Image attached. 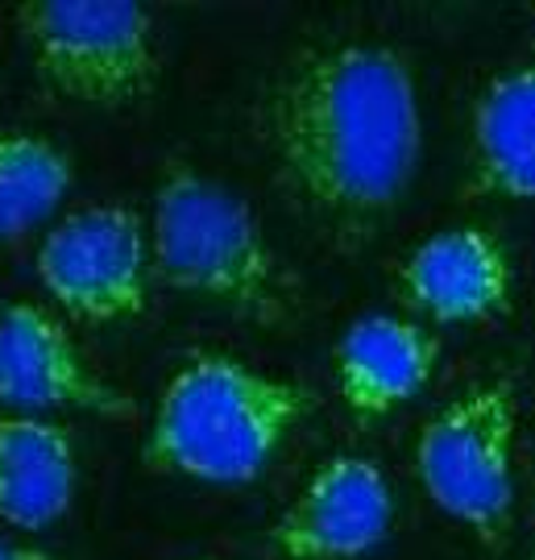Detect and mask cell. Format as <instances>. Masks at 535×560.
Returning <instances> with one entry per match:
<instances>
[{
    "label": "cell",
    "mask_w": 535,
    "mask_h": 560,
    "mask_svg": "<svg viewBox=\"0 0 535 560\" xmlns=\"http://www.w3.org/2000/svg\"><path fill=\"white\" fill-rule=\"evenodd\" d=\"M258 138L299 212L353 249L416 183L423 117L411 62L382 42H316L266 83Z\"/></svg>",
    "instance_id": "cell-1"
},
{
    "label": "cell",
    "mask_w": 535,
    "mask_h": 560,
    "mask_svg": "<svg viewBox=\"0 0 535 560\" xmlns=\"http://www.w3.org/2000/svg\"><path fill=\"white\" fill-rule=\"evenodd\" d=\"M307 407L312 395L295 382L224 353H203L183 361L162 386L146 465L208 486H245L275 460Z\"/></svg>",
    "instance_id": "cell-2"
},
{
    "label": "cell",
    "mask_w": 535,
    "mask_h": 560,
    "mask_svg": "<svg viewBox=\"0 0 535 560\" xmlns=\"http://www.w3.org/2000/svg\"><path fill=\"white\" fill-rule=\"evenodd\" d=\"M150 254L162 282L245 320L287 324L295 282L245 196L187 162H166L154 191Z\"/></svg>",
    "instance_id": "cell-3"
},
{
    "label": "cell",
    "mask_w": 535,
    "mask_h": 560,
    "mask_svg": "<svg viewBox=\"0 0 535 560\" xmlns=\"http://www.w3.org/2000/svg\"><path fill=\"white\" fill-rule=\"evenodd\" d=\"M21 42L38 80L67 101L125 108L159 83L154 18L129 0H25Z\"/></svg>",
    "instance_id": "cell-4"
},
{
    "label": "cell",
    "mask_w": 535,
    "mask_h": 560,
    "mask_svg": "<svg viewBox=\"0 0 535 560\" xmlns=\"http://www.w3.org/2000/svg\"><path fill=\"white\" fill-rule=\"evenodd\" d=\"M515 423L511 382H486L444 402L416 444V474L428 499L486 544H502L511 532Z\"/></svg>",
    "instance_id": "cell-5"
},
{
    "label": "cell",
    "mask_w": 535,
    "mask_h": 560,
    "mask_svg": "<svg viewBox=\"0 0 535 560\" xmlns=\"http://www.w3.org/2000/svg\"><path fill=\"white\" fill-rule=\"evenodd\" d=\"M150 233L125 203H88L62 217L38 249L46 295L88 324L141 316L150 295Z\"/></svg>",
    "instance_id": "cell-6"
},
{
    "label": "cell",
    "mask_w": 535,
    "mask_h": 560,
    "mask_svg": "<svg viewBox=\"0 0 535 560\" xmlns=\"http://www.w3.org/2000/svg\"><path fill=\"white\" fill-rule=\"evenodd\" d=\"M395 527V494L370 457L324 460L282 511L270 544L282 560H361Z\"/></svg>",
    "instance_id": "cell-7"
},
{
    "label": "cell",
    "mask_w": 535,
    "mask_h": 560,
    "mask_svg": "<svg viewBox=\"0 0 535 560\" xmlns=\"http://www.w3.org/2000/svg\"><path fill=\"white\" fill-rule=\"evenodd\" d=\"M0 402L21 407V416L75 407L120 420L133 411L117 386L88 365L71 332L25 300L0 307Z\"/></svg>",
    "instance_id": "cell-8"
},
{
    "label": "cell",
    "mask_w": 535,
    "mask_h": 560,
    "mask_svg": "<svg viewBox=\"0 0 535 560\" xmlns=\"http://www.w3.org/2000/svg\"><path fill=\"white\" fill-rule=\"evenodd\" d=\"M398 291L437 324L490 320L511 303V261L486 229L456 224L419 241L407 254Z\"/></svg>",
    "instance_id": "cell-9"
},
{
    "label": "cell",
    "mask_w": 535,
    "mask_h": 560,
    "mask_svg": "<svg viewBox=\"0 0 535 560\" xmlns=\"http://www.w3.org/2000/svg\"><path fill=\"white\" fill-rule=\"evenodd\" d=\"M337 386L357 420H382L428 386L440 340L403 316H357L337 340Z\"/></svg>",
    "instance_id": "cell-10"
},
{
    "label": "cell",
    "mask_w": 535,
    "mask_h": 560,
    "mask_svg": "<svg viewBox=\"0 0 535 560\" xmlns=\"http://www.w3.org/2000/svg\"><path fill=\"white\" fill-rule=\"evenodd\" d=\"M71 432L42 416H0V520L42 532L71 511L75 499Z\"/></svg>",
    "instance_id": "cell-11"
},
{
    "label": "cell",
    "mask_w": 535,
    "mask_h": 560,
    "mask_svg": "<svg viewBox=\"0 0 535 560\" xmlns=\"http://www.w3.org/2000/svg\"><path fill=\"white\" fill-rule=\"evenodd\" d=\"M469 141L481 191L535 200V59L486 83L474 104Z\"/></svg>",
    "instance_id": "cell-12"
},
{
    "label": "cell",
    "mask_w": 535,
    "mask_h": 560,
    "mask_svg": "<svg viewBox=\"0 0 535 560\" xmlns=\"http://www.w3.org/2000/svg\"><path fill=\"white\" fill-rule=\"evenodd\" d=\"M75 166L59 141L34 129H0V241L38 229L71 191Z\"/></svg>",
    "instance_id": "cell-13"
},
{
    "label": "cell",
    "mask_w": 535,
    "mask_h": 560,
    "mask_svg": "<svg viewBox=\"0 0 535 560\" xmlns=\"http://www.w3.org/2000/svg\"><path fill=\"white\" fill-rule=\"evenodd\" d=\"M0 560H55V557L42 552V548H34V544L4 540V536H0Z\"/></svg>",
    "instance_id": "cell-14"
},
{
    "label": "cell",
    "mask_w": 535,
    "mask_h": 560,
    "mask_svg": "<svg viewBox=\"0 0 535 560\" xmlns=\"http://www.w3.org/2000/svg\"><path fill=\"white\" fill-rule=\"evenodd\" d=\"M532 560H535V548H532Z\"/></svg>",
    "instance_id": "cell-15"
}]
</instances>
